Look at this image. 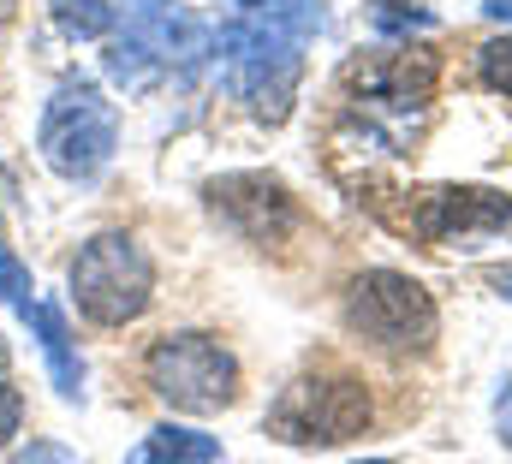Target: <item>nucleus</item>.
<instances>
[{
	"label": "nucleus",
	"instance_id": "obj_17",
	"mask_svg": "<svg viewBox=\"0 0 512 464\" xmlns=\"http://www.w3.org/2000/svg\"><path fill=\"white\" fill-rule=\"evenodd\" d=\"M12 464H78L72 447H60V441H30V447H18Z\"/></svg>",
	"mask_w": 512,
	"mask_h": 464
},
{
	"label": "nucleus",
	"instance_id": "obj_1",
	"mask_svg": "<svg viewBox=\"0 0 512 464\" xmlns=\"http://www.w3.org/2000/svg\"><path fill=\"white\" fill-rule=\"evenodd\" d=\"M328 12L322 0H274V6H239V18L221 24L215 54L227 90L251 108L256 119L280 125L292 114L298 72H304V42L322 36Z\"/></svg>",
	"mask_w": 512,
	"mask_h": 464
},
{
	"label": "nucleus",
	"instance_id": "obj_19",
	"mask_svg": "<svg viewBox=\"0 0 512 464\" xmlns=\"http://www.w3.org/2000/svg\"><path fill=\"white\" fill-rule=\"evenodd\" d=\"M495 429H501V441L512 447V381L495 393Z\"/></svg>",
	"mask_w": 512,
	"mask_h": 464
},
{
	"label": "nucleus",
	"instance_id": "obj_12",
	"mask_svg": "<svg viewBox=\"0 0 512 464\" xmlns=\"http://www.w3.org/2000/svg\"><path fill=\"white\" fill-rule=\"evenodd\" d=\"M126 464H221V441L203 435V429H179V423H161L137 441V453Z\"/></svg>",
	"mask_w": 512,
	"mask_h": 464
},
{
	"label": "nucleus",
	"instance_id": "obj_22",
	"mask_svg": "<svg viewBox=\"0 0 512 464\" xmlns=\"http://www.w3.org/2000/svg\"><path fill=\"white\" fill-rule=\"evenodd\" d=\"M0 363H6V340H0Z\"/></svg>",
	"mask_w": 512,
	"mask_h": 464
},
{
	"label": "nucleus",
	"instance_id": "obj_2",
	"mask_svg": "<svg viewBox=\"0 0 512 464\" xmlns=\"http://www.w3.org/2000/svg\"><path fill=\"white\" fill-rule=\"evenodd\" d=\"M114 18L126 24L108 48V78L126 90H149L167 72H191L209 54V30L179 0H120Z\"/></svg>",
	"mask_w": 512,
	"mask_h": 464
},
{
	"label": "nucleus",
	"instance_id": "obj_23",
	"mask_svg": "<svg viewBox=\"0 0 512 464\" xmlns=\"http://www.w3.org/2000/svg\"><path fill=\"white\" fill-rule=\"evenodd\" d=\"M358 464H382V459H358Z\"/></svg>",
	"mask_w": 512,
	"mask_h": 464
},
{
	"label": "nucleus",
	"instance_id": "obj_8",
	"mask_svg": "<svg viewBox=\"0 0 512 464\" xmlns=\"http://www.w3.org/2000/svg\"><path fill=\"white\" fill-rule=\"evenodd\" d=\"M512 227V197L483 191V185H447L429 191L411 215V232H423L429 244H459V250H483L489 238Z\"/></svg>",
	"mask_w": 512,
	"mask_h": 464
},
{
	"label": "nucleus",
	"instance_id": "obj_21",
	"mask_svg": "<svg viewBox=\"0 0 512 464\" xmlns=\"http://www.w3.org/2000/svg\"><path fill=\"white\" fill-rule=\"evenodd\" d=\"M495 286H501V298H512V274H501V280H495Z\"/></svg>",
	"mask_w": 512,
	"mask_h": 464
},
{
	"label": "nucleus",
	"instance_id": "obj_10",
	"mask_svg": "<svg viewBox=\"0 0 512 464\" xmlns=\"http://www.w3.org/2000/svg\"><path fill=\"white\" fill-rule=\"evenodd\" d=\"M352 90H358V108L376 119H417L429 102V66H411V54H393V60H370L352 72Z\"/></svg>",
	"mask_w": 512,
	"mask_h": 464
},
{
	"label": "nucleus",
	"instance_id": "obj_16",
	"mask_svg": "<svg viewBox=\"0 0 512 464\" xmlns=\"http://www.w3.org/2000/svg\"><path fill=\"white\" fill-rule=\"evenodd\" d=\"M477 66H483V84H489V90L512 96V36L483 42V48H477Z\"/></svg>",
	"mask_w": 512,
	"mask_h": 464
},
{
	"label": "nucleus",
	"instance_id": "obj_15",
	"mask_svg": "<svg viewBox=\"0 0 512 464\" xmlns=\"http://www.w3.org/2000/svg\"><path fill=\"white\" fill-rule=\"evenodd\" d=\"M30 292H36V286H30V268H24V262L6 250V238H0V298H6L12 310H30V304H36Z\"/></svg>",
	"mask_w": 512,
	"mask_h": 464
},
{
	"label": "nucleus",
	"instance_id": "obj_5",
	"mask_svg": "<svg viewBox=\"0 0 512 464\" xmlns=\"http://www.w3.org/2000/svg\"><path fill=\"white\" fill-rule=\"evenodd\" d=\"M143 375L173 411H191V417L227 411L239 399V363L209 334H167V340H155L149 357H143Z\"/></svg>",
	"mask_w": 512,
	"mask_h": 464
},
{
	"label": "nucleus",
	"instance_id": "obj_6",
	"mask_svg": "<svg viewBox=\"0 0 512 464\" xmlns=\"http://www.w3.org/2000/svg\"><path fill=\"white\" fill-rule=\"evenodd\" d=\"M364 423H370V393L346 375H304L268 411V435H280L286 447H334L352 441Z\"/></svg>",
	"mask_w": 512,
	"mask_h": 464
},
{
	"label": "nucleus",
	"instance_id": "obj_13",
	"mask_svg": "<svg viewBox=\"0 0 512 464\" xmlns=\"http://www.w3.org/2000/svg\"><path fill=\"white\" fill-rule=\"evenodd\" d=\"M54 24L66 36H108L114 30V6L108 0H54Z\"/></svg>",
	"mask_w": 512,
	"mask_h": 464
},
{
	"label": "nucleus",
	"instance_id": "obj_11",
	"mask_svg": "<svg viewBox=\"0 0 512 464\" xmlns=\"http://www.w3.org/2000/svg\"><path fill=\"white\" fill-rule=\"evenodd\" d=\"M24 322H30V328H36V340H42V357H48V369H54L60 399H84V357L72 351L66 310H60L54 298H36V304L24 310Z\"/></svg>",
	"mask_w": 512,
	"mask_h": 464
},
{
	"label": "nucleus",
	"instance_id": "obj_20",
	"mask_svg": "<svg viewBox=\"0 0 512 464\" xmlns=\"http://www.w3.org/2000/svg\"><path fill=\"white\" fill-rule=\"evenodd\" d=\"M483 12H489V18H495V24H512V0H489V6H483Z\"/></svg>",
	"mask_w": 512,
	"mask_h": 464
},
{
	"label": "nucleus",
	"instance_id": "obj_9",
	"mask_svg": "<svg viewBox=\"0 0 512 464\" xmlns=\"http://www.w3.org/2000/svg\"><path fill=\"white\" fill-rule=\"evenodd\" d=\"M209 203H215V215H221L227 227L245 232L251 244H274V238H286V227H292V203H286V191H280L274 179H262V173L221 179V185L209 191Z\"/></svg>",
	"mask_w": 512,
	"mask_h": 464
},
{
	"label": "nucleus",
	"instance_id": "obj_18",
	"mask_svg": "<svg viewBox=\"0 0 512 464\" xmlns=\"http://www.w3.org/2000/svg\"><path fill=\"white\" fill-rule=\"evenodd\" d=\"M18 423H24V399H18V387H6V381H0V453L12 447Z\"/></svg>",
	"mask_w": 512,
	"mask_h": 464
},
{
	"label": "nucleus",
	"instance_id": "obj_3",
	"mask_svg": "<svg viewBox=\"0 0 512 464\" xmlns=\"http://www.w3.org/2000/svg\"><path fill=\"white\" fill-rule=\"evenodd\" d=\"M36 149L60 179H96L120 149V114L96 84H60L42 108Z\"/></svg>",
	"mask_w": 512,
	"mask_h": 464
},
{
	"label": "nucleus",
	"instance_id": "obj_14",
	"mask_svg": "<svg viewBox=\"0 0 512 464\" xmlns=\"http://www.w3.org/2000/svg\"><path fill=\"white\" fill-rule=\"evenodd\" d=\"M376 30H387V36H405V30H435V12L405 6V0H376Z\"/></svg>",
	"mask_w": 512,
	"mask_h": 464
},
{
	"label": "nucleus",
	"instance_id": "obj_7",
	"mask_svg": "<svg viewBox=\"0 0 512 464\" xmlns=\"http://www.w3.org/2000/svg\"><path fill=\"white\" fill-rule=\"evenodd\" d=\"M346 322H352V334L376 340L382 351H423L435 340V304H429V292L411 274H393V268H370V274L352 280Z\"/></svg>",
	"mask_w": 512,
	"mask_h": 464
},
{
	"label": "nucleus",
	"instance_id": "obj_4",
	"mask_svg": "<svg viewBox=\"0 0 512 464\" xmlns=\"http://www.w3.org/2000/svg\"><path fill=\"white\" fill-rule=\"evenodd\" d=\"M72 298L90 322L102 328H126L149 310L155 298V268L143 256V244L131 232H102L78 250L72 262Z\"/></svg>",
	"mask_w": 512,
	"mask_h": 464
}]
</instances>
